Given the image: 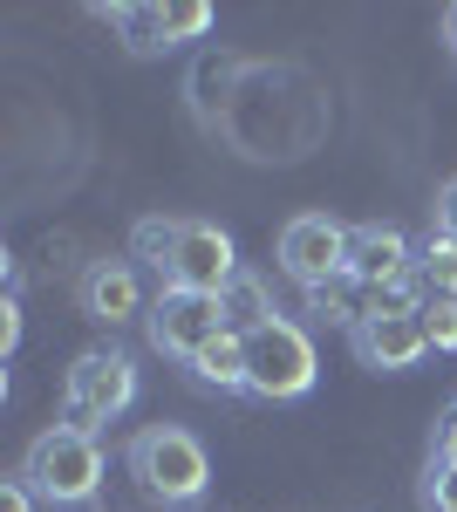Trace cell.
<instances>
[{
	"instance_id": "cell-1",
	"label": "cell",
	"mask_w": 457,
	"mask_h": 512,
	"mask_svg": "<svg viewBox=\"0 0 457 512\" xmlns=\"http://www.w3.org/2000/svg\"><path fill=\"white\" fill-rule=\"evenodd\" d=\"M130 260H144L178 294H226L239 280V246L212 219H137Z\"/></svg>"
},
{
	"instance_id": "cell-2",
	"label": "cell",
	"mask_w": 457,
	"mask_h": 512,
	"mask_svg": "<svg viewBox=\"0 0 457 512\" xmlns=\"http://www.w3.org/2000/svg\"><path fill=\"white\" fill-rule=\"evenodd\" d=\"M130 478H137V492L164 512H185L205 499V485H212V458H205V444L185 431V424H144V431L130 437Z\"/></svg>"
},
{
	"instance_id": "cell-3",
	"label": "cell",
	"mask_w": 457,
	"mask_h": 512,
	"mask_svg": "<svg viewBox=\"0 0 457 512\" xmlns=\"http://www.w3.org/2000/svg\"><path fill=\"white\" fill-rule=\"evenodd\" d=\"M21 478H28V492L41 506H89L103 492V444L89 431H76V424H55V431H41L28 444Z\"/></svg>"
},
{
	"instance_id": "cell-4",
	"label": "cell",
	"mask_w": 457,
	"mask_h": 512,
	"mask_svg": "<svg viewBox=\"0 0 457 512\" xmlns=\"http://www.w3.org/2000/svg\"><path fill=\"white\" fill-rule=\"evenodd\" d=\"M314 376H321V355H314L301 321L273 315L267 328L246 335V396H260V403H301L314 390Z\"/></svg>"
},
{
	"instance_id": "cell-5",
	"label": "cell",
	"mask_w": 457,
	"mask_h": 512,
	"mask_svg": "<svg viewBox=\"0 0 457 512\" xmlns=\"http://www.w3.org/2000/svg\"><path fill=\"white\" fill-rule=\"evenodd\" d=\"M137 403V355L123 349H82L69 362V376H62V424H76V431H103L116 424L123 410Z\"/></svg>"
},
{
	"instance_id": "cell-6",
	"label": "cell",
	"mask_w": 457,
	"mask_h": 512,
	"mask_svg": "<svg viewBox=\"0 0 457 512\" xmlns=\"http://www.w3.org/2000/svg\"><path fill=\"white\" fill-rule=\"evenodd\" d=\"M348 233H355V226L328 219V212H294V219L280 226L273 260H280V274L294 280L301 294H314V287H328V280L348 274Z\"/></svg>"
},
{
	"instance_id": "cell-7",
	"label": "cell",
	"mask_w": 457,
	"mask_h": 512,
	"mask_svg": "<svg viewBox=\"0 0 457 512\" xmlns=\"http://www.w3.org/2000/svg\"><path fill=\"white\" fill-rule=\"evenodd\" d=\"M144 328H151V349L157 355L191 362L205 342H219V335H226V301H219V294H178V287H157Z\"/></svg>"
},
{
	"instance_id": "cell-8",
	"label": "cell",
	"mask_w": 457,
	"mask_h": 512,
	"mask_svg": "<svg viewBox=\"0 0 457 512\" xmlns=\"http://www.w3.org/2000/svg\"><path fill=\"white\" fill-rule=\"evenodd\" d=\"M348 349H355L362 369H376V376H403V369H417L423 355H430L423 308H376V315L348 335Z\"/></svg>"
},
{
	"instance_id": "cell-9",
	"label": "cell",
	"mask_w": 457,
	"mask_h": 512,
	"mask_svg": "<svg viewBox=\"0 0 457 512\" xmlns=\"http://www.w3.org/2000/svg\"><path fill=\"white\" fill-rule=\"evenodd\" d=\"M76 308L96 328H123V321H144L151 301H144V274L137 260H89L76 274Z\"/></svg>"
},
{
	"instance_id": "cell-10",
	"label": "cell",
	"mask_w": 457,
	"mask_h": 512,
	"mask_svg": "<svg viewBox=\"0 0 457 512\" xmlns=\"http://www.w3.org/2000/svg\"><path fill=\"white\" fill-rule=\"evenodd\" d=\"M110 28L137 55H164V48H185V41L212 35V7L205 0H185V7H103Z\"/></svg>"
},
{
	"instance_id": "cell-11",
	"label": "cell",
	"mask_w": 457,
	"mask_h": 512,
	"mask_svg": "<svg viewBox=\"0 0 457 512\" xmlns=\"http://www.w3.org/2000/svg\"><path fill=\"white\" fill-rule=\"evenodd\" d=\"M185 376L198 383V390H219V396H232V390H246V335H219V342H205V349L185 362Z\"/></svg>"
},
{
	"instance_id": "cell-12",
	"label": "cell",
	"mask_w": 457,
	"mask_h": 512,
	"mask_svg": "<svg viewBox=\"0 0 457 512\" xmlns=\"http://www.w3.org/2000/svg\"><path fill=\"white\" fill-rule=\"evenodd\" d=\"M307 315L314 321H335V328H348V335H355V328H362V321L376 315V294H369V287H362V280H328V287H314V294H307Z\"/></svg>"
},
{
	"instance_id": "cell-13",
	"label": "cell",
	"mask_w": 457,
	"mask_h": 512,
	"mask_svg": "<svg viewBox=\"0 0 457 512\" xmlns=\"http://www.w3.org/2000/svg\"><path fill=\"white\" fill-rule=\"evenodd\" d=\"M417 287L423 301H457V239H444L430 226V239H417Z\"/></svg>"
},
{
	"instance_id": "cell-14",
	"label": "cell",
	"mask_w": 457,
	"mask_h": 512,
	"mask_svg": "<svg viewBox=\"0 0 457 512\" xmlns=\"http://www.w3.org/2000/svg\"><path fill=\"white\" fill-rule=\"evenodd\" d=\"M219 301H226V328H232V335H253V328H267V321L280 315V308H273V294H267V280L246 274V267H239V280H232Z\"/></svg>"
},
{
	"instance_id": "cell-15",
	"label": "cell",
	"mask_w": 457,
	"mask_h": 512,
	"mask_svg": "<svg viewBox=\"0 0 457 512\" xmlns=\"http://www.w3.org/2000/svg\"><path fill=\"white\" fill-rule=\"evenodd\" d=\"M423 335L437 355H457V301H423Z\"/></svg>"
},
{
	"instance_id": "cell-16",
	"label": "cell",
	"mask_w": 457,
	"mask_h": 512,
	"mask_svg": "<svg viewBox=\"0 0 457 512\" xmlns=\"http://www.w3.org/2000/svg\"><path fill=\"white\" fill-rule=\"evenodd\" d=\"M423 512H457V465H430L423 472Z\"/></svg>"
},
{
	"instance_id": "cell-17",
	"label": "cell",
	"mask_w": 457,
	"mask_h": 512,
	"mask_svg": "<svg viewBox=\"0 0 457 512\" xmlns=\"http://www.w3.org/2000/svg\"><path fill=\"white\" fill-rule=\"evenodd\" d=\"M430 465H457V403L437 417V431H430Z\"/></svg>"
},
{
	"instance_id": "cell-18",
	"label": "cell",
	"mask_w": 457,
	"mask_h": 512,
	"mask_svg": "<svg viewBox=\"0 0 457 512\" xmlns=\"http://www.w3.org/2000/svg\"><path fill=\"white\" fill-rule=\"evenodd\" d=\"M0 512H35V492H28V478H0Z\"/></svg>"
},
{
	"instance_id": "cell-19",
	"label": "cell",
	"mask_w": 457,
	"mask_h": 512,
	"mask_svg": "<svg viewBox=\"0 0 457 512\" xmlns=\"http://www.w3.org/2000/svg\"><path fill=\"white\" fill-rule=\"evenodd\" d=\"M21 349V301L7 294V308H0V355H14Z\"/></svg>"
},
{
	"instance_id": "cell-20",
	"label": "cell",
	"mask_w": 457,
	"mask_h": 512,
	"mask_svg": "<svg viewBox=\"0 0 457 512\" xmlns=\"http://www.w3.org/2000/svg\"><path fill=\"white\" fill-rule=\"evenodd\" d=\"M437 233H444V239H457V178L444 185V192H437Z\"/></svg>"
},
{
	"instance_id": "cell-21",
	"label": "cell",
	"mask_w": 457,
	"mask_h": 512,
	"mask_svg": "<svg viewBox=\"0 0 457 512\" xmlns=\"http://www.w3.org/2000/svg\"><path fill=\"white\" fill-rule=\"evenodd\" d=\"M444 41L457 48V7H444Z\"/></svg>"
}]
</instances>
